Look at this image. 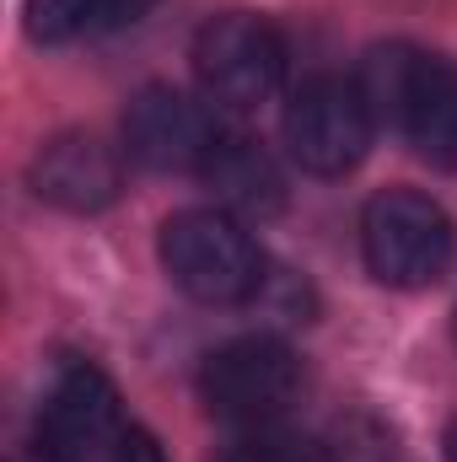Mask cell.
Wrapping results in <instances>:
<instances>
[{"label": "cell", "instance_id": "1", "mask_svg": "<svg viewBox=\"0 0 457 462\" xmlns=\"http://www.w3.org/2000/svg\"><path fill=\"white\" fill-rule=\"evenodd\" d=\"M360 97L377 124L404 134V145L431 162L457 167V65L442 54H425L415 43L371 49L360 65Z\"/></svg>", "mask_w": 457, "mask_h": 462}, {"label": "cell", "instance_id": "2", "mask_svg": "<svg viewBox=\"0 0 457 462\" xmlns=\"http://www.w3.org/2000/svg\"><path fill=\"white\" fill-rule=\"evenodd\" d=\"M162 269L167 280L205 307H242L264 296V253L253 242V231L242 226L221 205H200V210H178L162 221Z\"/></svg>", "mask_w": 457, "mask_h": 462}, {"label": "cell", "instance_id": "3", "mask_svg": "<svg viewBox=\"0 0 457 462\" xmlns=\"http://www.w3.org/2000/svg\"><path fill=\"white\" fill-rule=\"evenodd\" d=\"M360 253L371 280L393 291H425L447 274L457 253L452 216L420 189H382L360 210Z\"/></svg>", "mask_w": 457, "mask_h": 462}, {"label": "cell", "instance_id": "4", "mask_svg": "<svg viewBox=\"0 0 457 462\" xmlns=\"http://www.w3.org/2000/svg\"><path fill=\"white\" fill-rule=\"evenodd\" d=\"M302 360L285 339L247 334L210 349L200 365V398L227 425H275L302 398Z\"/></svg>", "mask_w": 457, "mask_h": 462}, {"label": "cell", "instance_id": "5", "mask_svg": "<svg viewBox=\"0 0 457 462\" xmlns=\"http://www.w3.org/2000/svg\"><path fill=\"white\" fill-rule=\"evenodd\" d=\"M285 76V43L264 16L231 11L200 27L194 38V81L210 108L253 114L280 92Z\"/></svg>", "mask_w": 457, "mask_h": 462}, {"label": "cell", "instance_id": "6", "mask_svg": "<svg viewBox=\"0 0 457 462\" xmlns=\"http://www.w3.org/2000/svg\"><path fill=\"white\" fill-rule=\"evenodd\" d=\"M285 151L302 172L312 178H344L366 162L377 118L366 108L360 87L344 76H312L296 87V97L285 103Z\"/></svg>", "mask_w": 457, "mask_h": 462}, {"label": "cell", "instance_id": "7", "mask_svg": "<svg viewBox=\"0 0 457 462\" xmlns=\"http://www.w3.org/2000/svg\"><path fill=\"white\" fill-rule=\"evenodd\" d=\"M129 430L135 425L124 420L118 387L92 360H70L38 414V447L49 462H114Z\"/></svg>", "mask_w": 457, "mask_h": 462}, {"label": "cell", "instance_id": "8", "mask_svg": "<svg viewBox=\"0 0 457 462\" xmlns=\"http://www.w3.org/2000/svg\"><path fill=\"white\" fill-rule=\"evenodd\" d=\"M221 134L216 114L178 87H145L124 108V156L145 172H205Z\"/></svg>", "mask_w": 457, "mask_h": 462}, {"label": "cell", "instance_id": "9", "mask_svg": "<svg viewBox=\"0 0 457 462\" xmlns=\"http://www.w3.org/2000/svg\"><path fill=\"white\" fill-rule=\"evenodd\" d=\"M27 183L43 205L65 210V216H98L124 194V156L114 145H103L98 134L70 129V134H54L33 156Z\"/></svg>", "mask_w": 457, "mask_h": 462}, {"label": "cell", "instance_id": "10", "mask_svg": "<svg viewBox=\"0 0 457 462\" xmlns=\"http://www.w3.org/2000/svg\"><path fill=\"white\" fill-rule=\"evenodd\" d=\"M200 178L216 189L221 210H231V216H275V210L285 205V178H280V167H275L269 151H258L247 134H221V145L210 151V162H205Z\"/></svg>", "mask_w": 457, "mask_h": 462}, {"label": "cell", "instance_id": "11", "mask_svg": "<svg viewBox=\"0 0 457 462\" xmlns=\"http://www.w3.org/2000/svg\"><path fill=\"white\" fill-rule=\"evenodd\" d=\"M162 0H33L27 5V32L38 43H81V38H108L151 16Z\"/></svg>", "mask_w": 457, "mask_h": 462}, {"label": "cell", "instance_id": "12", "mask_svg": "<svg viewBox=\"0 0 457 462\" xmlns=\"http://www.w3.org/2000/svg\"><path fill=\"white\" fill-rule=\"evenodd\" d=\"M210 462H318V457H312V447H302L296 436H280V430H269V425H253V436L227 441Z\"/></svg>", "mask_w": 457, "mask_h": 462}, {"label": "cell", "instance_id": "13", "mask_svg": "<svg viewBox=\"0 0 457 462\" xmlns=\"http://www.w3.org/2000/svg\"><path fill=\"white\" fill-rule=\"evenodd\" d=\"M114 462H162V447L145 436V430H129V441H124V452Z\"/></svg>", "mask_w": 457, "mask_h": 462}, {"label": "cell", "instance_id": "14", "mask_svg": "<svg viewBox=\"0 0 457 462\" xmlns=\"http://www.w3.org/2000/svg\"><path fill=\"white\" fill-rule=\"evenodd\" d=\"M442 447H447V462H457V420L447 425V436H442Z\"/></svg>", "mask_w": 457, "mask_h": 462}]
</instances>
